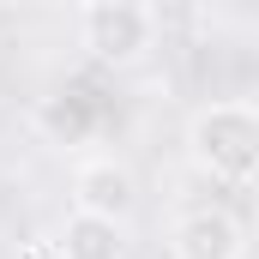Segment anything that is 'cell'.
Instances as JSON below:
<instances>
[{
	"label": "cell",
	"mask_w": 259,
	"mask_h": 259,
	"mask_svg": "<svg viewBox=\"0 0 259 259\" xmlns=\"http://www.w3.org/2000/svg\"><path fill=\"white\" fill-rule=\"evenodd\" d=\"M187 163L223 187H247L259 175V109L253 103H205L187 121Z\"/></svg>",
	"instance_id": "1"
},
{
	"label": "cell",
	"mask_w": 259,
	"mask_h": 259,
	"mask_svg": "<svg viewBox=\"0 0 259 259\" xmlns=\"http://www.w3.org/2000/svg\"><path fill=\"white\" fill-rule=\"evenodd\" d=\"M157 42L151 0H91L84 6V49L103 66H139Z\"/></svg>",
	"instance_id": "2"
},
{
	"label": "cell",
	"mask_w": 259,
	"mask_h": 259,
	"mask_svg": "<svg viewBox=\"0 0 259 259\" xmlns=\"http://www.w3.org/2000/svg\"><path fill=\"white\" fill-rule=\"evenodd\" d=\"M169 253L175 259H247V229L229 205H187L169 223Z\"/></svg>",
	"instance_id": "3"
},
{
	"label": "cell",
	"mask_w": 259,
	"mask_h": 259,
	"mask_svg": "<svg viewBox=\"0 0 259 259\" xmlns=\"http://www.w3.org/2000/svg\"><path fill=\"white\" fill-rule=\"evenodd\" d=\"M72 211L109 217V223H133L139 211V175L121 157H84L72 175Z\"/></svg>",
	"instance_id": "4"
},
{
	"label": "cell",
	"mask_w": 259,
	"mask_h": 259,
	"mask_svg": "<svg viewBox=\"0 0 259 259\" xmlns=\"http://www.w3.org/2000/svg\"><path fill=\"white\" fill-rule=\"evenodd\" d=\"M55 253L61 259H127V223L72 211L61 223V235H55Z\"/></svg>",
	"instance_id": "5"
},
{
	"label": "cell",
	"mask_w": 259,
	"mask_h": 259,
	"mask_svg": "<svg viewBox=\"0 0 259 259\" xmlns=\"http://www.w3.org/2000/svg\"><path fill=\"white\" fill-rule=\"evenodd\" d=\"M24 259H61V253H55V241H30V247H24Z\"/></svg>",
	"instance_id": "6"
},
{
	"label": "cell",
	"mask_w": 259,
	"mask_h": 259,
	"mask_svg": "<svg viewBox=\"0 0 259 259\" xmlns=\"http://www.w3.org/2000/svg\"><path fill=\"white\" fill-rule=\"evenodd\" d=\"M61 6H78V12H84V6H91V0H61Z\"/></svg>",
	"instance_id": "7"
}]
</instances>
